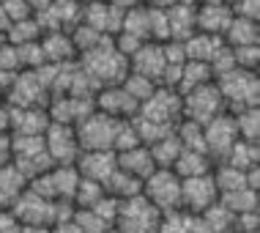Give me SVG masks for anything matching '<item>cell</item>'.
<instances>
[{"mask_svg":"<svg viewBox=\"0 0 260 233\" xmlns=\"http://www.w3.org/2000/svg\"><path fill=\"white\" fill-rule=\"evenodd\" d=\"M77 63H80V69L90 77V82H93L96 88L115 85V82H121L126 77V72H129V58L115 47L112 36H104L93 49L77 55Z\"/></svg>","mask_w":260,"mask_h":233,"instance_id":"1","label":"cell"},{"mask_svg":"<svg viewBox=\"0 0 260 233\" xmlns=\"http://www.w3.org/2000/svg\"><path fill=\"white\" fill-rule=\"evenodd\" d=\"M216 88L224 99V107L230 112L241 110V107H257L260 99V80L257 72H247V69H230L219 77H214Z\"/></svg>","mask_w":260,"mask_h":233,"instance_id":"2","label":"cell"},{"mask_svg":"<svg viewBox=\"0 0 260 233\" xmlns=\"http://www.w3.org/2000/svg\"><path fill=\"white\" fill-rule=\"evenodd\" d=\"M137 115L148 118V121L159 124V126H167V129H175V124L184 118V112H181V94L175 88L156 85L145 102H140Z\"/></svg>","mask_w":260,"mask_h":233,"instance_id":"3","label":"cell"},{"mask_svg":"<svg viewBox=\"0 0 260 233\" xmlns=\"http://www.w3.org/2000/svg\"><path fill=\"white\" fill-rule=\"evenodd\" d=\"M224 110H228L224 107V99H222L214 80L181 94V112H184V118H192L198 124H208L211 118L219 115Z\"/></svg>","mask_w":260,"mask_h":233,"instance_id":"4","label":"cell"},{"mask_svg":"<svg viewBox=\"0 0 260 233\" xmlns=\"http://www.w3.org/2000/svg\"><path fill=\"white\" fill-rule=\"evenodd\" d=\"M118 121H121V118H110V115H104L102 110L93 107L82 121L74 124L80 148L82 151H104V148L112 151V137H115Z\"/></svg>","mask_w":260,"mask_h":233,"instance_id":"5","label":"cell"},{"mask_svg":"<svg viewBox=\"0 0 260 233\" xmlns=\"http://www.w3.org/2000/svg\"><path fill=\"white\" fill-rule=\"evenodd\" d=\"M159 220H161V211L143 192L118 200L115 228H121V230H153V228H159Z\"/></svg>","mask_w":260,"mask_h":233,"instance_id":"6","label":"cell"},{"mask_svg":"<svg viewBox=\"0 0 260 233\" xmlns=\"http://www.w3.org/2000/svg\"><path fill=\"white\" fill-rule=\"evenodd\" d=\"M3 102L14 104V107H47L50 91L41 82L36 69H22V72H17L11 77Z\"/></svg>","mask_w":260,"mask_h":233,"instance_id":"7","label":"cell"},{"mask_svg":"<svg viewBox=\"0 0 260 233\" xmlns=\"http://www.w3.org/2000/svg\"><path fill=\"white\" fill-rule=\"evenodd\" d=\"M143 195L159 211H170L181 206V176L173 167H156L143 181Z\"/></svg>","mask_w":260,"mask_h":233,"instance_id":"8","label":"cell"},{"mask_svg":"<svg viewBox=\"0 0 260 233\" xmlns=\"http://www.w3.org/2000/svg\"><path fill=\"white\" fill-rule=\"evenodd\" d=\"M11 209H14V214L19 217L22 228H52V220H55V200H50V197H44V195H39L36 189L27 187Z\"/></svg>","mask_w":260,"mask_h":233,"instance_id":"9","label":"cell"},{"mask_svg":"<svg viewBox=\"0 0 260 233\" xmlns=\"http://www.w3.org/2000/svg\"><path fill=\"white\" fill-rule=\"evenodd\" d=\"M44 145H47V154L52 157L55 165H74L82 151L74 124H58V121H50V126H47Z\"/></svg>","mask_w":260,"mask_h":233,"instance_id":"10","label":"cell"},{"mask_svg":"<svg viewBox=\"0 0 260 233\" xmlns=\"http://www.w3.org/2000/svg\"><path fill=\"white\" fill-rule=\"evenodd\" d=\"M203 140H206V151L214 162L224 159V154L230 151V145L238 140V129L233 121V112L224 110L219 115H214L208 124H203Z\"/></svg>","mask_w":260,"mask_h":233,"instance_id":"11","label":"cell"},{"mask_svg":"<svg viewBox=\"0 0 260 233\" xmlns=\"http://www.w3.org/2000/svg\"><path fill=\"white\" fill-rule=\"evenodd\" d=\"M216 200H219V189H216L211 173L181 179V206L184 209L200 214L203 209H208L211 203H216Z\"/></svg>","mask_w":260,"mask_h":233,"instance_id":"12","label":"cell"},{"mask_svg":"<svg viewBox=\"0 0 260 233\" xmlns=\"http://www.w3.org/2000/svg\"><path fill=\"white\" fill-rule=\"evenodd\" d=\"M93 104H96V110H102L104 115H110V118H132L140 107L121 82H115V85H102L93 94Z\"/></svg>","mask_w":260,"mask_h":233,"instance_id":"13","label":"cell"},{"mask_svg":"<svg viewBox=\"0 0 260 233\" xmlns=\"http://www.w3.org/2000/svg\"><path fill=\"white\" fill-rule=\"evenodd\" d=\"M165 66H167V58H165V47H161L159 41H143V44L129 55L132 72L151 77L156 85H159L161 74H165Z\"/></svg>","mask_w":260,"mask_h":233,"instance_id":"14","label":"cell"},{"mask_svg":"<svg viewBox=\"0 0 260 233\" xmlns=\"http://www.w3.org/2000/svg\"><path fill=\"white\" fill-rule=\"evenodd\" d=\"M230 19H233V9H230V3H224V0L194 6V27H198L200 33L222 36L224 27L230 25Z\"/></svg>","mask_w":260,"mask_h":233,"instance_id":"15","label":"cell"},{"mask_svg":"<svg viewBox=\"0 0 260 233\" xmlns=\"http://www.w3.org/2000/svg\"><path fill=\"white\" fill-rule=\"evenodd\" d=\"M74 165L82 179H93L104 184L118 167V159H115V151H110V148H104V151H80Z\"/></svg>","mask_w":260,"mask_h":233,"instance_id":"16","label":"cell"},{"mask_svg":"<svg viewBox=\"0 0 260 233\" xmlns=\"http://www.w3.org/2000/svg\"><path fill=\"white\" fill-rule=\"evenodd\" d=\"M41 52H44L47 63H72L77 61V49L72 44L69 31H44L39 39Z\"/></svg>","mask_w":260,"mask_h":233,"instance_id":"17","label":"cell"},{"mask_svg":"<svg viewBox=\"0 0 260 233\" xmlns=\"http://www.w3.org/2000/svg\"><path fill=\"white\" fill-rule=\"evenodd\" d=\"M115 159H118V167H121V170L132 173L140 181H145L153 170H156V162H153L145 143L132 145V148H126V151H115Z\"/></svg>","mask_w":260,"mask_h":233,"instance_id":"18","label":"cell"},{"mask_svg":"<svg viewBox=\"0 0 260 233\" xmlns=\"http://www.w3.org/2000/svg\"><path fill=\"white\" fill-rule=\"evenodd\" d=\"M25 189H27V176L19 170L11 159L3 162V165H0V206L11 209Z\"/></svg>","mask_w":260,"mask_h":233,"instance_id":"19","label":"cell"},{"mask_svg":"<svg viewBox=\"0 0 260 233\" xmlns=\"http://www.w3.org/2000/svg\"><path fill=\"white\" fill-rule=\"evenodd\" d=\"M222 39H224V44H230V47L260 44V22L257 19H244V17H236L233 14V19L224 27Z\"/></svg>","mask_w":260,"mask_h":233,"instance_id":"20","label":"cell"},{"mask_svg":"<svg viewBox=\"0 0 260 233\" xmlns=\"http://www.w3.org/2000/svg\"><path fill=\"white\" fill-rule=\"evenodd\" d=\"M173 170L181 176V179H189V176H203L214 170V159L208 157L206 151H198V148H181L178 159L173 162Z\"/></svg>","mask_w":260,"mask_h":233,"instance_id":"21","label":"cell"},{"mask_svg":"<svg viewBox=\"0 0 260 233\" xmlns=\"http://www.w3.org/2000/svg\"><path fill=\"white\" fill-rule=\"evenodd\" d=\"M167 25H170V39L173 41H186L198 27H194V6L175 3L167 9Z\"/></svg>","mask_w":260,"mask_h":233,"instance_id":"22","label":"cell"},{"mask_svg":"<svg viewBox=\"0 0 260 233\" xmlns=\"http://www.w3.org/2000/svg\"><path fill=\"white\" fill-rule=\"evenodd\" d=\"M224 44L222 36H211V33H200L194 31L192 36L184 41V52H186V61H211L214 52Z\"/></svg>","mask_w":260,"mask_h":233,"instance_id":"23","label":"cell"},{"mask_svg":"<svg viewBox=\"0 0 260 233\" xmlns=\"http://www.w3.org/2000/svg\"><path fill=\"white\" fill-rule=\"evenodd\" d=\"M211 80H214V72H211V66L206 61H184L175 91H178V94H186V91L198 88L203 82H211Z\"/></svg>","mask_w":260,"mask_h":233,"instance_id":"24","label":"cell"},{"mask_svg":"<svg viewBox=\"0 0 260 233\" xmlns=\"http://www.w3.org/2000/svg\"><path fill=\"white\" fill-rule=\"evenodd\" d=\"M181 148H184V145H181L175 129L167 132V135H161V137H156L153 143H148V151H151L153 162H156V167H173V162L178 159Z\"/></svg>","mask_w":260,"mask_h":233,"instance_id":"25","label":"cell"},{"mask_svg":"<svg viewBox=\"0 0 260 233\" xmlns=\"http://www.w3.org/2000/svg\"><path fill=\"white\" fill-rule=\"evenodd\" d=\"M104 192L112 195V197H118V200H123V197H132V195L143 192V181L135 179L132 173L121 170V167H115L112 176L104 181Z\"/></svg>","mask_w":260,"mask_h":233,"instance_id":"26","label":"cell"},{"mask_svg":"<svg viewBox=\"0 0 260 233\" xmlns=\"http://www.w3.org/2000/svg\"><path fill=\"white\" fill-rule=\"evenodd\" d=\"M260 159V151H257V143H249V140H241L238 137L233 145H230V151L224 154V159L219 162H228V165L233 167H241V170H249V167H255Z\"/></svg>","mask_w":260,"mask_h":233,"instance_id":"27","label":"cell"},{"mask_svg":"<svg viewBox=\"0 0 260 233\" xmlns=\"http://www.w3.org/2000/svg\"><path fill=\"white\" fill-rule=\"evenodd\" d=\"M200 222H203V228H208V230H230L236 222V214L224 206L222 200H216V203H211L208 209L200 211Z\"/></svg>","mask_w":260,"mask_h":233,"instance_id":"28","label":"cell"},{"mask_svg":"<svg viewBox=\"0 0 260 233\" xmlns=\"http://www.w3.org/2000/svg\"><path fill=\"white\" fill-rule=\"evenodd\" d=\"M219 200L230 211H233V214H244V211H257L260 209L257 189H249V187L233 189V192H224V195H219Z\"/></svg>","mask_w":260,"mask_h":233,"instance_id":"29","label":"cell"},{"mask_svg":"<svg viewBox=\"0 0 260 233\" xmlns=\"http://www.w3.org/2000/svg\"><path fill=\"white\" fill-rule=\"evenodd\" d=\"M41 25L36 17H25V19H17V22H9L6 27V39L11 44H27V41H39L41 39Z\"/></svg>","mask_w":260,"mask_h":233,"instance_id":"30","label":"cell"},{"mask_svg":"<svg viewBox=\"0 0 260 233\" xmlns=\"http://www.w3.org/2000/svg\"><path fill=\"white\" fill-rule=\"evenodd\" d=\"M233 121H236L238 137L249 140V143H257V137H260V112H257V107H241V110H236L233 112Z\"/></svg>","mask_w":260,"mask_h":233,"instance_id":"31","label":"cell"},{"mask_svg":"<svg viewBox=\"0 0 260 233\" xmlns=\"http://www.w3.org/2000/svg\"><path fill=\"white\" fill-rule=\"evenodd\" d=\"M121 31L132 33V36H137L143 41H151V36H148V6L143 3V6H135V9H126Z\"/></svg>","mask_w":260,"mask_h":233,"instance_id":"32","label":"cell"},{"mask_svg":"<svg viewBox=\"0 0 260 233\" xmlns=\"http://www.w3.org/2000/svg\"><path fill=\"white\" fill-rule=\"evenodd\" d=\"M121 85L129 91V96L135 99V102L140 104V102H145L151 94H153V88H156V82L151 80V77H145V74H137V72H126V77L121 80Z\"/></svg>","mask_w":260,"mask_h":233,"instance_id":"33","label":"cell"},{"mask_svg":"<svg viewBox=\"0 0 260 233\" xmlns=\"http://www.w3.org/2000/svg\"><path fill=\"white\" fill-rule=\"evenodd\" d=\"M230 47V44H228ZM233 58L238 69L247 72H257L260 66V44H244V47H233Z\"/></svg>","mask_w":260,"mask_h":233,"instance_id":"34","label":"cell"},{"mask_svg":"<svg viewBox=\"0 0 260 233\" xmlns=\"http://www.w3.org/2000/svg\"><path fill=\"white\" fill-rule=\"evenodd\" d=\"M3 11H6V19H9V22H17V19L33 17L30 6H27L25 0H3Z\"/></svg>","mask_w":260,"mask_h":233,"instance_id":"35","label":"cell"},{"mask_svg":"<svg viewBox=\"0 0 260 233\" xmlns=\"http://www.w3.org/2000/svg\"><path fill=\"white\" fill-rule=\"evenodd\" d=\"M236 17H244V19H257L260 22V0H236L230 3Z\"/></svg>","mask_w":260,"mask_h":233,"instance_id":"36","label":"cell"},{"mask_svg":"<svg viewBox=\"0 0 260 233\" xmlns=\"http://www.w3.org/2000/svg\"><path fill=\"white\" fill-rule=\"evenodd\" d=\"M17 228H22V222L14 214V209L0 206V230H17Z\"/></svg>","mask_w":260,"mask_h":233,"instance_id":"37","label":"cell"},{"mask_svg":"<svg viewBox=\"0 0 260 233\" xmlns=\"http://www.w3.org/2000/svg\"><path fill=\"white\" fill-rule=\"evenodd\" d=\"M11 159V132L0 129V165Z\"/></svg>","mask_w":260,"mask_h":233,"instance_id":"38","label":"cell"},{"mask_svg":"<svg viewBox=\"0 0 260 233\" xmlns=\"http://www.w3.org/2000/svg\"><path fill=\"white\" fill-rule=\"evenodd\" d=\"M110 3H112V6H118V9H123V11H126V9H135V6H143L145 0H110Z\"/></svg>","mask_w":260,"mask_h":233,"instance_id":"39","label":"cell"},{"mask_svg":"<svg viewBox=\"0 0 260 233\" xmlns=\"http://www.w3.org/2000/svg\"><path fill=\"white\" fill-rule=\"evenodd\" d=\"M25 3L30 6V11H33V14H39V11H44L47 6L52 3V0H25Z\"/></svg>","mask_w":260,"mask_h":233,"instance_id":"40","label":"cell"},{"mask_svg":"<svg viewBox=\"0 0 260 233\" xmlns=\"http://www.w3.org/2000/svg\"><path fill=\"white\" fill-rule=\"evenodd\" d=\"M11 77H14V74H9V72H3V69H0V99L6 96V91H9V82H11Z\"/></svg>","mask_w":260,"mask_h":233,"instance_id":"41","label":"cell"},{"mask_svg":"<svg viewBox=\"0 0 260 233\" xmlns=\"http://www.w3.org/2000/svg\"><path fill=\"white\" fill-rule=\"evenodd\" d=\"M148 6H156V9H170V6H175L178 0H145Z\"/></svg>","mask_w":260,"mask_h":233,"instance_id":"42","label":"cell"},{"mask_svg":"<svg viewBox=\"0 0 260 233\" xmlns=\"http://www.w3.org/2000/svg\"><path fill=\"white\" fill-rule=\"evenodd\" d=\"M178 3H184V6H198V0H178Z\"/></svg>","mask_w":260,"mask_h":233,"instance_id":"43","label":"cell"},{"mask_svg":"<svg viewBox=\"0 0 260 233\" xmlns=\"http://www.w3.org/2000/svg\"><path fill=\"white\" fill-rule=\"evenodd\" d=\"M3 44H6V33L0 31V49H3Z\"/></svg>","mask_w":260,"mask_h":233,"instance_id":"44","label":"cell"},{"mask_svg":"<svg viewBox=\"0 0 260 233\" xmlns=\"http://www.w3.org/2000/svg\"><path fill=\"white\" fill-rule=\"evenodd\" d=\"M72 3H80L82 6V3H88V0H72Z\"/></svg>","mask_w":260,"mask_h":233,"instance_id":"45","label":"cell"},{"mask_svg":"<svg viewBox=\"0 0 260 233\" xmlns=\"http://www.w3.org/2000/svg\"><path fill=\"white\" fill-rule=\"evenodd\" d=\"M224 3H236V0H224Z\"/></svg>","mask_w":260,"mask_h":233,"instance_id":"46","label":"cell"},{"mask_svg":"<svg viewBox=\"0 0 260 233\" xmlns=\"http://www.w3.org/2000/svg\"><path fill=\"white\" fill-rule=\"evenodd\" d=\"M0 3H3V0H0Z\"/></svg>","mask_w":260,"mask_h":233,"instance_id":"47","label":"cell"}]
</instances>
